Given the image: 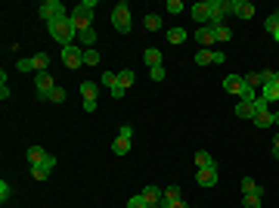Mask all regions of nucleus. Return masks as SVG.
Listing matches in <instances>:
<instances>
[{
	"label": "nucleus",
	"instance_id": "1",
	"mask_svg": "<svg viewBox=\"0 0 279 208\" xmlns=\"http://www.w3.org/2000/svg\"><path fill=\"white\" fill-rule=\"evenodd\" d=\"M47 31H50V37L56 40L59 47H71V44H74V37H78V31H74V25H71L68 16H65V19H53V22H47Z\"/></svg>",
	"mask_w": 279,
	"mask_h": 208
},
{
	"label": "nucleus",
	"instance_id": "2",
	"mask_svg": "<svg viewBox=\"0 0 279 208\" xmlns=\"http://www.w3.org/2000/svg\"><path fill=\"white\" fill-rule=\"evenodd\" d=\"M112 25H115V31L131 34V25H134V19H131V4H128V0H121V4H115V10H112Z\"/></svg>",
	"mask_w": 279,
	"mask_h": 208
},
{
	"label": "nucleus",
	"instance_id": "3",
	"mask_svg": "<svg viewBox=\"0 0 279 208\" xmlns=\"http://www.w3.org/2000/svg\"><path fill=\"white\" fill-rule=\"evenodd\" d=\"M37 16H41L44 22H53V19H65V7L59 4V0H44L41 7H37Z\"/></svg>",
	"mask_w": 279,
	"mask_h": 208
},
{
	"label": "nucleus",
	"instance_id": "4",
	"mask_svg": "<svg viewBox=\"0 0 279 208\" xmlns=\"http://www.w3.org/2000/svg\"><path fill=\"white\" fill-rule=\"evenodd\" d=\"M53 87H56V78H53L50 72H37V75H34V90H37V100H47V97L53 94Z\"/></svg>",
	"mask_w": 279,
	"mask_h": 208
},
{
	"label": "nucleus",
	"instance_id": "5",
	"mask_svg": "<svg viewBox=\"0 0 279 208\" xmlns=\"http://www.w3.org/2000/svg\"><path fill=\"white\" fill-rule=\"evenodd\" d=\"M68 19H71V25H74V31H78V34L87 31V28H93V13H90V10H84V7H74V10L68 13Z\"/></svg>",
	"mask_w": 279,
	"mask_h": 208
},
{
	"label": "nucleus",
	"instance_id": "6",
	"mask_svg": "<svg viewBox=\"0 0 279 208\" xmlns=\"http://www.w3.org/2000/svg\"><path fill=\"white\" fill-rule=\"evenodd\" d=\"M62 62H65V68H81V65H84V50H81V44L62 47Z\"/></svg>",
	"mask_w": 279,
	"mask_h": 208
},
{
	"label": "nucleus",
	"instance_id": "7",
	"mask_svg": "<svg viewBox=\"0 0 279 208\" xmlns=\"http://www.w3.org/2000/svg\"><path fill=\"white\" fill-rule=\"evenodd\" d=\"M211 7V28H220L223 19L230 16V0H208Z\"/></svg>",
	"mask_w": 279,
	"mask_h": 208
},
{
	"label": "nucleus",
	"instance_id": "8",
	"mask_svg": "<svg viewBox=\"0 0 279 208\" xmlns=\"http://www.w3.org/2000/svg\"><path fill=\"white\" fill-rule=\"evenodd\" d=\"M230 16H236V19H255V4L251 0H230Z\"/></svg>",
	"mask_w": 279,
	"mask_h": 208
},
{
	"label": "nucleus",
	"instance_id": "9",
	"mask_svg": "<svg viewBox=\"0 0 279 208\" xmlns=\"http://www.w3.org/2000/svg\"><path fill=\"white\" fill-rule=\"evenodd\" d=\"M189 16L198 22V28H202V25H211V7H208V0H202V4L189 7Z\"/></svg>",
	"mask_w": 279,
	"mask_h": 208
},
{
	"label": "nucleus",
	"instance_id": "10",
	"mask_svg": "<svg viewBox=\"0 0 279 208\" xmlns=\"http://www.w3.org/2000/svg\"><path fill=\"white\" fill-rule=\"evenodd\" d=\"M245 87H248V84H245V75H226V78H223V90H226V94L242 97Z\"/></svg>",
	"mask_w": 279,
	"mask_h": 208
},
{
	"label": "nucleus",
	"instance_id": "11",
	"mask_svg": "<svg viewBox=\"0 0 279 208\" xmlns=\"http://www.w3.org/2000/svg\"><path fill=\"white\" fill-rule=\"evenodd\" d=\"M195 40H198V47H202V50H211V47L217 44V37H214V28H211V25H202V28L195 31Z\"/></svg>",
	"mask_w": 279,
	"mask_h": 208
},
{
	"label": "nucleus",
	"instance_id": "12",
	"mask_svg": "<svg viewBox=\"0 0 279 208\" xmlns=\"http://www.w3.org/2000/svg\"><path fill=\"white\" fill-rule=\"evenodd\" d=\"M195 183L198 187H214L217 183V168H198L195 171Z\"/></svg>",
	"mask_w": 279,
	"mask_h": 208
},
{
	"label": "nucleus",
	"instance_id": "13",
	"mask_svg": "<svg viewBox=\"0 0 279 208\" xmlns=\"http://www.w3.org/2000/svg\"><path fill=\"white\" fill-rule=\"evenodd\" d=\"M140 196L149 202V208H155V205H162V199H165V190H158V187H143V190H140Z\"/></svg>",
	"mask_w": 279,
	"mask_h": 208
},
{
	"label": "nucleus",
	"instance_id": "14",
	"mask_svg": "<svg viewBox=\"0 0 279 208\" xmlns=\"http://www.w3.org/2000/svg\"><path fill=\"white\" fill-rule=\"evenodd\" d=\"M261 100H264L267 106L279 100V72H276V81H273V84H267V87H261Z\"/></svg>",
	"mask_w": 279,
	"mask_h": 208
},
{
	"label": "nucleus",
	"instance_id": "15",
	"mask_svg": "<svg viewBox=\"0 0 279 208\" xmlns=\"http://www.w3.org/2000/svg\"><path fill=\"white\" fill-rule=\"evenodd\" d=\"M50 155H47V149L44 146H28V165H44Z\"/></svg>",
	"mask_w": 279,
	"mask_h": 208
},
{
	"label": "nucleus",
	"instance_id": "16",
	"mask_svg": "<svg viewBox=\"0 0 279 208\" xmlns=\"http://www.w3.org/2000/svg\"><path fill=\"white\" fill-rule=\"evenodd\" d=\"M242 196H264V187L255 183V177H242Z\"/></svg>",
	"mask_w": 279,
	"mask_h": 208
},
{
	"label": "nucleus",
	"instance_id": "17",
	"mask_svg": "<svg viewBox=\"0 0 279 208\" xmlns=\"http://www.w3.org/2000/svg\"><path fill=\"white\" fill-rule=\"evenodd\" d=\"M143 62H146L149 68L162 65V50H155V47H146V50H143Z\"/></svg>",
	"mask_w": 279,
	"mask_h": 208
},
{
	"label": "nucleus",
	"instance_id": "18",
	"mask_svg": "<svg viewBox=\"0 0 279 208\" xmlns=\"http://www.w3.org/2000/svg\"><path fill=\"white\" fill-rule=\"evenodd\" d=\"M78 40H81V47H87V50H96V28H87V31H81V34H78Z\"/></svg>",
	"mask_w": 279,
	"mask_h": 208
},
{
	"label": "nucleus",
	"instance_id": "19",
	"mask_svg": "<svg viewBox=\"0 0 279 208\" xmlns=\"http://www.w3.org/2000/svg\"><path fill=\"white\" fill-rule=\"evenodd\" d=\"M255 128H261V131H264V128H273V112H270V109H261V112L255 115Z\"/></svg>",
	"mask_w": 279,
	"mask_h": 208
},
{
	"label": "nucleus",
	"instance_id": "20",
	"mask_svg": "<svg viewBox=\"0 0 279 208\" xmlns=\"http://www.w3.org/2000/svg\"><path fill=\"white\" fill-rule=\"evenodd\" d=\"M195 165H198V168H217V161H214L211 152H205V149L195 152Z\"/></svg>",
	"mask_w": 279,
	"mask_h": 208
},
{
	"label": "nucleus",
	"instance_id": "21",
	"mask_svg": "<svg viewBox=\"0 0 279 208\" xmlns=\"http://www.w3.org/2000/svg\"><path fill=\"white\" fill-rule=\"evenodd\" d=\"M112 152H115V155H128V152H131V140H128V137H115V140H112Z\"/></svg>",
	"mask_w": 279,
	"mask_h": 208
},
{
	"label": "nucleus",
	"instance_id": "22",
	"mask_svg": "<svg viewBox=\"0 0 279 208\" xmlns=\"http://www.w3.org/2000/svg\"><path fill=\"white\" fill-rule=\"evenodd\" d=\"M31 62H34V75H37V72H47V65H50V53H34Z\"/></svg>",
	"mask_w": 279,
	"mask_h": 208
},
{
	"label": "nucleus",
	"instance_id": "23",
	"mask_svg": "<svg viewBox=\"0 0 279 208\" xmlns=\"http://www.w3.org/2000/svg\"><path fill=\"white\" fill-rule=\"evenodd\" d=\"M192 59H195V65H214V50H198Z\"/></svg>",
	"mask_w": 279,
	"mask_h": 208
},
{
	"label": "nucleus",
	"instance_id": "24",
	"mask_svg": "<svg viewBox=\"0 0 279 208\" xmlns=\"http://www.w3.org/2000/svg\"><path fill=\"white\" fill-rule=\"evenodd\" d=\"M186 37H189V34H186L183 28H168V40H171V44H174V47H180V44H183V40H186Z\"/></svg>",
	"mask_w": 279,
	"mask_h": 208
},
{
	"label": "nucleus",
	"instance_id": "25",
	"mask_svg": "<svg viewBox=\"0 0 279 208\" xmlns=\"http://www.w3.org/2000/svg\"><path fill=\"white\" fill-rule=\"evenodd\" d=\"M134 84V72L131 68H124V72H118V87H121V90H128Z\"/></svg>",
	"mask_w": 279,
	"mask_h": 208
},
{
	"label": "nucleus",
	"instance_id": "26",
	"mask_svg": "<svg viewBox=\"0 0 279 208\" xmlns=\"http://www.w3.org/2000/svg\"><path fill=\"white\" fill-rule=\"evenodd\" d=\"M96 90H99V87L93 84V81H81V97H84V100H96Z\"/></svg>",
	"mask_w": 279,
	"mask_h": 208
},
{
	"label": "nucleus",
	"instance_id": "27",
	"mask_svg": "<svg viewBox=\"0 0 279 208\" xmlns=\"http://www.w3.org/2000/svg\"><path fill=\"white\" fill-rule=\"evenodd\" d=\"M143 25H146L149 31H162V16H155V13H149V16L143 19Z\"/></svg>",
	"mask_w": 279,
	"mask_h": 208
},
{
	"label": "nucleus",
	"instance_id": "28",
	"mask_svg": "<svg viewBox=\"0 0 279 208\" xmlns=\"http://www.w3.org/2000/svg\"><path fill=\"white\" fill-rule=\"evenodd\" d=\"M214 37H217V44H230V37H233V31H230L226 25H220V28H214Z\"/></svg>",
	"mask_w": 279,
	"mask_h": 208
},
{
	"label": "nucleus",
	"instance_id": "29",
	"mask_svg": "<svg viewBox=\"0 0 279 208\" xmlns=\"http://www.w3.org/2000/svg\"><path fill=\"white\" fill-rule=\"evenodd\" d=\"M50 174H53V171H47L44 165H31V177H34V180H47Z\"/></svg>",
	"mask_w": 279,
	"mask_h": 208
},
{
	"label": "nucleus",
	"instance_id": "30",
	"mask_svg": "<svg viewBox=\"0 0 279 208\" xmlns=\"http://www.w3.org/2000/svg\"><path fill=\"white\" fill-rule=\"evenodd\" d=\"M264 28H267L270 34H276V31H279V13H273V16H267V19H264Z\"/></svg>",
	"mask_w": 279,
	"mask_h": 208
},
{
	"label": "nucleus",
	"instance_id": "31",
	"mask_svg": "<svg viewBox=\"0 0 279 208\" xmlns=\"http://www.w3.org/2000/svg\"><path fill=\"white\" fill-rule=\"evenodd\" d=\"M65 97H68V94H65V87H62V84H56V87H53V94H50L47 100H53V103H65Z\"/></svg>",
	"mask_w": 279,
	"mask_h": 208
},
{
	"label": "nucleus",
	"instance_id": "32",
	"mask_svg": "<svg viewBox=\"0 0 279 208\" xmlns=\"http://www.w3.org/2000/svg\"><path fill=\"white\" fill-rule=\"evenodd\" d=\"M103 84H106L109 90H115V87H118V72H106V75H103Z\"/></svg>",
	"mask_w": 279,
	"mask_h": 208
},
{
	"label": "nucleus",
	"instance_id": "33",
	"mask_svg": "<svg viewBox=\"0 0 279 208\" xmlns=\"http://www.w3.org/2000/svg\"><path fill=\"white\" fill-rule=\"evenodd\" d=\"M273 81H276V72H273V68H261V87L273 84Z\"/></svg>",
	"mask_w": 279,
	"mask_h": 208
},
{
	"label": "nucleus",
	"instance_id": "34",
	"mask_svg": "<svg viewBox=\"0 0 279 208\" xmlns=\"http://www.w3.org/2000/svg\"><path fill=\"white\" fill-rule=\"evenodd\" d=\"M128 208H149V202L137 193V196H131V199H128Z\"/></svg>",
	"mask_w": 279,
	"mask_h": 208
},
{
	"label": "nucleus",
	"instance_id": "35",
	"mask_svg": "<svg viewBox=\"0 0 279 208\" xmlns=\"http://www.w3.org/2000/svg\"><path fill=\"white\" fill-rule=\"evenodd\" d=\"M245 84L258 90V87H261V72H248V75H245Z\"/></svg>",
	"mask_w": 279,
	"mask_h": 208
},
{
	"label": "nucleus",
	"instance_id": "36",
	"mask_svg": "<svg viewBox=\"0 0 279 208\" xmlns=\"http://www.w3.org/2000/svg\"><path fill=\"white\" fill-rule=\"evenodd\" d=\"M165 10H168V13H174V16H180V13H183L186 7L180 4V0H168V4H165Z\"/></svg>",
	"mask_w": 279,
	"mask_h": 208
},
{
	"label": "nucleus",
	"instance_id": "37",
	"mask_svg": "<svg viewBox=\"0 0 279 208\" xmlns=\"http://www.w3.org/2000/svg\"><path fill=\"white\" fill-rule=\"evenodd\" d=\"M149 78L155 81V84H158V81H165V65H155V68H149Z\"/></svg>",
	"mask_w": 279,
	"mask_h": 208
},
{
	"label": "nucleus",
	"instance_id": "38",
	"mask_svg": "<svg viewBox=\"0 0 279 208\" xmlns=\"http://www.w3.org/2000/svg\"><path fill=\"white\" fill-rule=\"evenodd\" d=\"M84 65H99V53L96 50H84Z\"/></svg>",
	"mask_w": 279,
	"mask_h": 208
},
{
	"label": "nucleus",
	"instance_id": "39",
	"mask_svg": "<svg viewBox=\"0 0 279 208\" xmlns=\"http://www.w3.org/2000/svg\"><path fill=\"white\" fill-rule=\"evenodd\" d=\"M261 199L264 196H242V205L245 208H261Z\"/></svg>",
	"mask_w": 279,
	"mask_h": 208
},
{
	"label": "nucleus",
	"instance_id": "40",
	"mask_svg": "<svg viewBox=\"0 0 279 208\" xmlns=\"http://www.w3.org/2000/svg\"><path fill=\"white\" fill-rule=\"evenodd\" d=\"M239 100H245V103H255V100H261V97H258V90H255V87H245Z\"/></svg>",
	"mask_w": 279,
	"mask_h": 208
},
{
	"label": "nucleus",
	"instance_id": "41",
	"mask_svg": "<svg viewBox=\"0 0 279 208\" xmlns=\"http://www.w3.org/2000/svg\"><path fill=\"white\" fill-rule=\"evenodd\" d=\"M10 196H13V187H10V183L4 180V183H0V202H7Z\"/></svg>",
	"mask_w": 279,
	"mask_h": 208
},
{
	"label": "nucleus",
	"instance_id": "42",
	"mask_svg": "<svg viewBox=\"0 0 279 208\" xmlns=\"http://www.w3.org/2000/svg\"><path fill=\"white\" fill-rule=\"evenodd\" d=\"M16 68H19V72H34V62H31V59H19Z\"/></svg>",
	"mask_w": 279,
	"mask_h": 208
},
{
	"label": "nucleus",
	"instance_id": "43",
	"mask_svg": "<svg viewBox=\"0 0 279 208\" xmlns=\"http://www.w3.org/2000/svg\"><path fill=\"white\" fill-rule=\"evenodd\" d=\"M118 137H128V140H134V131H131V124H121V131H118Z\"/></svg>",
	"mask_w": 279,
	"mask_h": 208
},
{
	"label": "nucleus",
	"instance_id": "44",
	"mask_svg": "<svg viewBox=\"0 0 279 208\" xmlns=\"http://www.w3.org/2000/svg\"><path fill=\"white\" fill-rule=\"evenodd\" d=\"M84 112H96V100H84Z\"/></svg>",
	"mask_w": 279,
	"mask_h": 208
},
{
	"label": "nucleus",
	"instance_id": "45",
	"mask_svg": "<svg viewBox=\"0 0 279 208\" xmlns=\"http://www.w3.org/2000/svg\"><path fill=\"white\" fill-rule=\"evenodd\" d=\"M78 7H84V10H90V13H93V10H96V0H84V4H78Z\"/></svg>",
	"mask_w": 279,
	"mask_h": 208
},
{
	"label": "nucleus",
	"instance_id": "46",
	"mask_svg": "<svg viewBox=\"0 0 279 208\" xmlns=\"http://www.w3.org/2000/svg\"><path fill=\"white\" fill-rule=\"evenodd\" d=\"M223 59H226V53H223V50H214V65H217V62H223Z\"/></svg>",
	"mask_w": 279,
	"mask_h": 208
},
{
	"label": "nucleus",
	"instance_id": "47",
	"mask_svg": "<svg viewBox=\"0 0 279 208\" xmlns=\"http://www.w3.org/2000/svg\"><path fill=\"white\" fill-rule=\"evenodd\" d=\"M168 208H189V205H186V202H183V199H180V202H171V205H168Z\"/></svg>",
	"mask_w": 279,
	"mask_h": 208
},
{
	"label": "nucleus",
	"instance_id": "48",
	"mask_svg": "<svg viewBox=\"0 0 279 208\" xmlns=\"http://www.w3.org/2000/svg\"><path fill=\"white\" fill-rule=\"evenodd\" d=\"M273 124H276V128H279V109L273 112Z\"/></svg>",
	"mask_w": 279,
	"mask_h": 208
},
{
	"label": "nucleus",
	"instance_id": "49",
	"mask_svg": "<svg viewBox=\"0 0 279 208\" xmlns=\"http://www.w3.org/2000/svg\"><path fill=\"white\" fill-rule=\"evenodd\" d=\"M273 146H279V134H276V137H273Z\"/></svg>",
	"mask_w": 279,
	"mask_h": 208
},
{
	"label": "nucleus",
	"instance_id": "50",
	"mask_svg": "<svg viewBox=\"0 0 279 208\" xmlns=\"http://www.w3.org/2000/svg\"><path fill=\"white\" fill-rule=\"evenodd\" d=\"M273 40H276V44H279V31H276V34H273Z\"/></svg>",
	"mask_w": 279,
	"mask_h": 208
}]
</instances>
